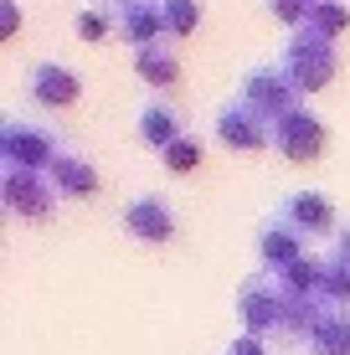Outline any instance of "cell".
I'll return each instance as SVG.
<instances>
[{"instance_id": "obj_13", "label": "cell", "mask_w": 350, "mask_h": 355, "mask_svg": "<svg viewBox=\"0 0 350 355\" xmlns=\"http://www.w3.org/2000/svg\"><path fill=\"white\" fill-rule=\"evenodd\" d=\"M134 129H139V139H144V144H155L160 155L170 150L175 139H186V124H180L175 103H165V98H150V103H139Z\"/></svg>"}, {"instance_id": "obj_17", "label": "cell", "mask_w": 350, "mask_h": 355, "mask_svg": "<svg viewBox=\"0 0 350 355\" xmlns=\"http://www.w3.org/2000/svg\"><path fill=\"white\" fill-rule=\"evenodd\" d=\"M324 299H288V309H283V335H294V340H315V329H320V320H324Z\"/></svg>"}, {"instance_id": "obj_25", "label": "cell", "mask_w": 350, "mask_h": 355, "mask_svg": "<svg viewBox=\"0 0 350 355\" xmlns=\"http://www.w3.org/2000/svg\"><path fill=\"white\" fill-rule=\"evenodd\" d=\"M21 31V6L16 0H0V36H16Z\"/></svg>"}, {"instance_id": "obj_8", "label": "cell", "mask_w": 350, "mask_h": 355, "mask_svg": "<svg viewBox=\"0 0 350 355\" xmlns=\"http://www.w3.org/2000/svg\"><path fill=\"white\" fill-rule=\"evenodd\" d=\"M273 144H279L294 165H315L320 155H324V144H330V134H324V124L309 114L304 103H299L288 119H279V124H273Z\"/></svg>"}, {"instance_id": "obj_28", "label": "cell", "mask_w": 350, "mask_h": 355, "mask_svg": "<svg viewBox=\"0 0 350 355\" xmlns=\"http://www.w3.org/2000/svg\"><path fill=\"white\" fill-rule=\"evenodd\" d=\"M114 6H124V0H114Z\"/></svg>"}, {"instance_id": "obj_1", "label": "cell", "mask_w": 350, "mask_h": 355, "mask_svg": "<svg viewBox=\"0 0 350 355\" xmlns=\"http://www.w3.org/2000/svg\"><path fill=\"white\" fill-rule=\"evenodd\" d=\"M283 78L299 88V98L304 93H320L335 83V67H340V57H335V42H324V36H315L309 26H299L294 36H288L283 46Z\"/></svg>"}, {"instance_id": "obj_11", "label": "cell", "mask_w": 350, "mask_h": 355, "mask_svg": "<svg viewBox=\"0 0 350 355\" xmlns=\"http://www.w3.org/2000/svg\"><path fill=\"white\" fill-rule=\"evenodd\" d=\"M114 16H119V36H124L134 52L170 36V26H165V0H124Z\"/></svg>"}, {"instance_id": "obj_14", "label": "cell", "mask_w": 350, "mask_h": 355, "mask_svg": "<svg viewBox=\"0 0 350 355\" xmlns=\"http://www.w3.org/2000/svg\"><path fill=\"white\" fill-rule=\"evenodd\" d=\"M134 72H139V83H150L155 93H175L180 88V57H175L170 36L155 42V46H139L134 52Z\"/></svg>"}, {"instance_id": "obj_6", "label": "cell", "mask_w": 350, "mask_h": 355, "mask_svg": "<svg viewBox=\"0 0 350 355\" xmlns=\"http://www.w3.org/2000/svg\"><path fill=\"white\" fill-rule=\"evenodd\" d=\"M175 206H170V196H160V191H139V196H129L124 201V232L134 242H150V248H160V242H170L175 237Z\"/></svg>"}, {"instance_id": "obj_23", "label": "cell", "mask_w": 350, "mask_h": 355, "mask_svg": "<svg viewBox=\"0 0 350 355\" xmlns=\"http://www.w3.org/2000/svg\"><path fill=\"white\" fill-rule=\"evenodd\" d=\"M165 26L170 36H191L201 26V0H165Z\"/></svg>"}, {"instance_id": "obj_22", "label": "cell", "mask_w": 350, "mask_h": 355, "mask_svg": "<svg viewBox=\"0 0 350 355\" xmlns=\"http://www.w3.org/2000/svg\"><path fill=\"white\" fill-rule=\"evenodd\" d=\"M160 165L170 170V175H191V170L201 165V139H196V134H186V139H175L170 150L160 155Z\"/></svg>"}, {"instance_id": "obj_5", "label": "cell", "mask_w": 350, "mask_h": 355, "mask_svg": "<svg viewBox=\"0 0 350 355\" xmlns=\"http://www.w3.org/2000/svg\"><path fill=\"white\" fill-rule=\"evenodd\" d=\"M211 129H216V139H222L227 150H243V155L273 144V124L252 103H243V98H227V103L211 114Z\"/></svg>"}, {"instance_id": "obj_19", "label": "cell", "mask_w": 350, "mask_h": 355, "mask_svg": "<svg viewBox=\"0 0 350 355\" xmlns=\"http://www.w3.org/2000/svg\"><path fill=\"white\" fill-rule=\"evenodd\" d=\"M345 26H350V6H345V0H320V10L309 16V31L324 36V42H335Z\"/></svg>"}, {"instance_id": "obj_12", "label": "cell", "mask_w": 350, "mask_h": 355, "mask_svg": "<svg viewBox=\"0 0 350 355\" xmlns=\"http://www.w3.org/2000/svg\"><path fill=\"white\" fill-rule=\"evenodd\" d=\"M252 252H258L263 273H283V268H294L299 258H304V237L273 216V222L258 227V242H252Z\"/></svg>"}, {"instance_id": "obj_10", "label": "cell", "mask_w": 350, "mask_h": 355, "mask_svg": "<svg viewBox=\"0 0 350 355\" xmlns=\"http://www.w3.org/2000/svg\"><path fill=\"white\" fill-rule=\"evenodd\" d=\"M279 222L294 227L299 237H330V232H340V227H335L330 196H320V191H294V196H283V201H279Z\"/></svg>"}, {"instance_id": "obj_27", "label": "cell", "mask_w": 350, "mask_h": 355, "mask_svg": "<svg viewBox=\"0 0 350 355\" xmlns=\"http://www.w3.org/2000/svg\"><path fill=\"white\" fill-rule=\"evenodd\" d=\"M330 263L350 268V227H340V232H335V252H330Z\"/></svg>"}, {"instance_id": "obj_15", "label": "cell", "mask_w": 350, "mask_h": 355, "mask_svg": "<svg viewBox=\"0 0 350 355\" xmlns=\"http://www.w3.org/2000/svg\"><path fill=\"white\" fill-rule=\"evenodd\" d=\"M46 175H52L57 196H98V170H93V160L78 155V150H62Z\"/></svg>"}, {"instance_id": "obj_3", "label": "cell", "mask_w": 350, "mask_h": 355, "mask_svg": "<svg viewBox=\"0 0 350 355\" xmlns=\"http://www.w3.org/2000/svg\"><path fill=\"white\" fill-rule=\"evenodd\" d=\"M57 155H62L57 134H46L31 119H6V129H0V160L10 170H52Z\"/></svg>"}, {"instance_id": "obj_4", "label": "cell", "mask_w": 350, "mask_h": 355, "mask_svg": "<svg viewBox=\"0 0 350 355\" xmlns=\"http://www.w3.org/2000/svg\"><path fill=\"white\" fill-rule=\"evenodd\" d=\"M0 196H6V206L16 216H26V222H46V216H57V186L46 170H10L0 175Z\"/></svg>"}, {"instance_id": "obj_16", "label": "cell", "mask_w": 350, "mask_h": 355, "mask_svg": "<svg viewBox=\"0 0 350 355\" xmlns=\"http://www.w3.org/2000/svg\"><path fill=\"white\" fill-rule=\"evenodd\" d=\"M283 284L288 299H320V288H324V263L315 258H299L294 268H283V273H273Z\"/></svg>"}, {"instance_id": "obj_9", "label": "cell", "mask_w": 350, "mask_h": 355, "mask_svg": "<svg viewBox=\"0 0 350 355\" xmlns=\"http://www.w3.org/2000/svg\"><path fill=\"white\" fill-rule=\"evenodd\" d=\"M26 93L42 108H72L82 98V78L67 62H57V57H36L26 67Z\"/></svg>"}, {"instance_id": "obj_24", "label": "cell", "mask_w": 350, "mask_h": 355, "mask_svg": "<svg viewBox=\"0 0 350 355\" xmlns=\"http://www.w3.org/2000/svg\"><path fill=\"white\" fill-rule=\"evenodd\" d=\"M263 6L273 10V21H283L288 31H299V26H309V16L320 10V0H263Z\"/></svg>"}, {"instance_id": "obj_26", "label": "cell", "mask_w": 350, "mask_h": 355, "mask_svg": "<svg viewBox=\"0 0 350 355\" xmlns=\"http://www.w3.org/2000/svg\"><path fill=\"white\" fill-rule=\"evenodd\" d=\"M227 355H268V345H263V335H237Z\"/></svg>"}, {"instance_id": "obj_18", "label": "cell", "mask_w": 350, "mask_h": 355, "mask_svg": "<svg viewBox=\"0 0 350 355\" xmlns=\"http://www.w3.org/2000/svg\"><path fill=\"white\" fill-rule=\"evenodd\" d=\"M309 350L315 355H350V314L345 309H330L315 329V340H309Z\"/></svg>"}, {"instance_id": "obj_7", "label": "cell", "mask_w": 350, "mask_h": 355, "mask_svg": "<svg viewBox=\"0 0 350 355\" xmlns=\"http://www.w3.org/2000/svg\"><path fill=\"white\" fill-rule=\"evenodd\" d=\"M243 103H252L268 124H279V119H288L299 108V88L283 78V67H252L247 78H243Z\"/></svg>"}, {"instance_id": "obj_21", "label": "cell", "mask_w": 350, "mask_h": 355, "mask_svg": "<svg viewBox=\"0 0 350 355\" xmlns=\"http://www.w3.org/2000/svg\"><path fill=\"white\" fill-rule=\"evenodd\" d=\"M324 309H345L350 314V268L340 263H324V288H320Z\"/></svg>"}, {"instance_id": "obj_2", "label": "cell", "mask_w": 350, "mask_h": 355, "mask_svg": "<svg viewBox=\"0 0 350 355\" xmlns=\"http://www.w3.org/2000/svg\"><path fill=\"white\" fill-rule=\"evenodd\" d=\"M283 309H288V293L273 273H252L237 288V320H243V335H273L283 329Z\"/></svg>"}, {"instance_id": "obj_20", "label": "cell", "mask_w": 350, "mask_h": 355, "mask_svg": "<svg viewBox=\"0 0 350 355\" xmlns=\"http://www.w3.org/2000/svg\"><path fill=\"white\" fill-rule=\"evenodd\" d=\"M72 31H78V42H103L108 31H119V16H108L103 6H82L78 21H72Z\"/></svg>"}]
</instances>
